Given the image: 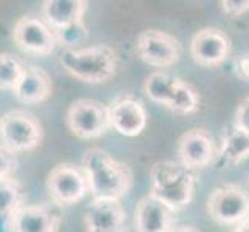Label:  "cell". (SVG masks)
<instances>
[{"label":"cell","mask_w":249,"mask_h":232,"mask_svg":"<svg viewBox=\"0 0 249 232\" xmlns=\"http://www.w3.org/2000/svg\"><path fill=\"white\" fill-rule=\"evenodd\" d=\"M81 167L93 200L119 201L133 184L132 169L104 149L91 147L85 150Z\"/></svg>","instance_id":"cell-1"},{"label":"cell","mask_w":249,"mask_h":232,"mask_svg":"<svg viewBox=\"0 0 249 232\" xmlns=\"http://www.w3.org/2000/svg\"><path fill=\"white\" fill-rule=\"evenodd\" d=\"M59 64L74 79L84 84L99 85L116 76L119 59L111 47L98 44L76 50H64L59 56Z\"/></svg>","instance_id":"cell-2"},{"label":"cell","mask_w":249,"mask_h":232,"mask_svg":"<svg viewBox=\"0 0 249 232\" xmlns=\"http://www.w3.org/2000/svg\"><path fill=\"white\" fill-rule=\"evenodd\" d=\"M150 195L178 212L191 204L195 192V175L179 161L161 160L150 169Z\"/></svg>","instance_id":"cell-3"},{"label":"cell","mask_w":249,"mask_h":232,"mask_svg":"<svg viewBox=\"0 0 249 232\" xmlns=\"http://www.w3.org/2000/svg\"><path fill=\"white\" fill-rule=\"evenodd\" d=\"M144 93L155 104L164 106L177 115L198 111L201 96L192 84L166 71H153L144 82Z\"/></svg>","instance_id":"cell-4"},{"label":"cell","mask_w":249,"mask_h":232,"mask_svg":"<svg viewBox=\"0 0 249 232\" xmlns=\"http://www.w3.org/2000/svg\"><path fill=\"white\" fill-rule=\"evenodd\" d=\"M44 140V127L27 110H10L0 118V144L11 153L37 149Z\"/></svg>","instance_id":"cell-5"},{"label":"cell","mask_w":249,"mask_h":232,"mask_svg":"<svg viewBox=\"0 0 249 232\" xmlns=\"http://www.w3.org/2000/svg\"><path fill=\"white\" fill-rule=\"evenodd\" d=\"M206 206L213 221L237 228L249 218V192L240 184H221L209 194Z\"/></svg>","instance_id":"cell-6"},{"label":"cell","mask_w":249,"mask_h":232,"mask_svg":"<svg viewBox=\"0 0 249 232\" xmlns=\"http://www.w3.org/2000/svg\"><path fill=\"white\" fill-rule=\"evenodd\" d=\"M65 123L70 133L79 140H96L110 128L108 111L94 99H78L68 107Z\"/></svg>","instance_id":"cell-7"},{"label":"cell","mask_w":249,"mask_h":232,"mask_svg":"<svg viewBox=\"0 0 249 232\" xmlns=\"http://www.w3.org/2000/svg\"><path fill=\"white\" fill-rule=\"evenodd\" d=\"M47 192L57 206L79 203L89 194V183L82 167L71 162H59L47 177Z\"/></svg>","instance_id":"cell-8"},{"label":"cell","mask_w":249,"mask_h":232,"mask_svg":"<svg viewBox=\"0 0 249 232\" xmlns=\"http://www.w3.org/2000/svg\"><path fill=\"white\" fill-rule=\"evenodd\" d=\"M13 40L16 47L27 54L45 57L57 47L54 31L44 17L27 14L22 16L13 27Z\"/></svg>","instance_id":"cell-9"},{"label":"cell","mask_w":249,"mask_h":232,"mask_svg":"<svg viewBox=\"0 0 249 232\" xmlns=\"http://www.w3.org/2000/svg\"><path fill=\"white\" fill-rule=\"evenodd\" d=\"M136 54L141 61L153 68H169L181 57V44L172 34L161 30H145L135 44Z\"/></svg>","instance_id":"cell-10"},{"label":"cell","mask_w":249,"mask_h":232,"mask_svg":"<svg viewBox=\"0 0 249 232\" xmlns=\"http://www.w3.org/2000/svg\"><path fill=\"white\" fill-rule=\"evenodd\" d=\"M232 50L228 34L215 27H206L196 31L191 39V56L194 62L204 68H215L225 64Z\"/></svg>","instance_id":"cell-11"},{"label":"cell","mask_w":249,"mask_h":232,"mask_svg":"<svg viewBox=\"0 0 249 232\" xmlns=\"http://www.w3.org/2000/svg\"><path fill=\"white\" fill-rule=\"evenodd\" d=\"M178 160L189 170L208 167L215 158L213 136L206 128L195 127L183 133L178 140Z\"/></svg>","instance_id":"cell-12"},{"label":"cell","mask_w":249,"mask_h":232,"mask_svg":"<svg viewBox=\"0 0 249 232\" xmlns=\"http://www.w3.org/2000/svg\"><path fill=\"white\" fill-rule=\"evenodd\" d=\"M110 128L127 138L140 136L147 127V111L135 98H119L107 107Z\"/></svg>","instance_id":"cell-13"},{"label":"cell","mask_w":249,"mask_h":232,"mask_svg":"<svg viewBox=\"0 0 249 232\" xmlns=\"http://www.w3.org/2000/svg\"><path fill=\"white\" fill-rule=\"evenodd\" d=\"M62 225L61 206L53 201L25 204L14 221V232H59Z\"/></svg>","instance_id":"cell-14"},{"label":"cell","mask_w":249,"mask_h":232,"mask_svg":"<svg viewBox=\"0 0 249 232\" xmlns=\"http://www.w3.org/2000/svg\"><path fill=\"white\" fill-rule=\"evenodd\" d=\"M53 93V81L44 68L27 65L20 81L13 90V96L23 106H37L45 102Z\"/></svg>","instance_id":"cell-15"},{"label":"cell","mask_w":249,"mask_h":232,"mask_svg":"<svg viewBox=\"0 0 249 232\" xmlns=\"http://www.w3.org/2000/svg\"><path fill=\"white\" fill-rule=\"evenodd\" d=\"M84 226L87 232H123L125 211L119 201L93 200L84 212Z\"/></svg>","instance_id":"cell-16"},{"label":"cell","mask_w":249,"mask_h":232,"mask_svg":"<svg viewBox=\"0 0 249 232\" xmlns=\"http://www.w3.org/2000/svg\"><path fill=\"white\" fill-rule=\"evenodd\" d=\"M174 212L167 206L149 194L136 204L135 228L136 232H172L174 231Z\"/></svg>","instance_id":"cell-17"},{"label":"cell","mask_w":249,"mask_h":232,"mask_svg":"<svg viewBox=\"0 0 249 232\" xmlns=\"http://www.w3.org/2000/svg\"><path fill=\"white\" fill-rule=\"evenodd\" d=\"M25 206V187L14 177L0 179V232H14V221Z\"/></svg>","instance_id":"cell-18"},{"label":"cell","mask_w":249,"mask_h":232,"mask_svg":"<svg viewBox=\"0 0 249 232\" xmlns=\"http://www.w3.org/2000/svg\"><path fill=\"white\" fill-rule=\"evenodd\" d=\"M85 11H87V2L84 0H45L42 2V17L53 30L82 22Z\"/></svg>","instance_id":"cell-19"},{"label":"cell","mask_w":249,"mask_h":232,"mask_svg":"<svg viewBox=\"0 0 249 232\" xmlns=\"http://www.w3.org/2000/svg\"><path fill=\"white\" fill-rule=\"evenodd\" d=\"M249 157V135L232 127L225 135L218 152V158L226 166L240 164Z\"/></svg>","instance_id":"cell-20"},{"label":"cell","mask_w":249,"mask_h":232,"mask_svg":"<svg viewBox=\"0 0 249 232\" xmlns=\"http://www.w3.org/2000/svg\"><path fill=\"white\" fill-rule=\"evenodd\" d=\"M25 65L11 53H0V90L13 91L25 71Z\"/></svg>","instance_id":"cell-21"},{"label":"cell","mask_w":249,"mask_h":232,"mask_svg":"<svg viewBox=\"0 0 249 232\" xmlns=\"http://www.w3.org/2000/svg\"><path fill=\"white\" fill-rule=\"evenodd\" d=\"M53 31H54V37H56L57 45L65 47V50L81 48V45L89 39V30L85 27L84 20L78 22V23H73L70 27L53 30Z\"/></svg>","instance_id":"cell-22"},{"label":"cell","mask_w":249,"mask_h":232,"mask_svg":"<svg viewBox=\"0 0 249 232\" xmlns=\"http://www.w3.org/2000/svg\"><path fill=\"white\" fill-rule=\"evenodd\" d=\"M17 162L16 155L11 153L10 150H6L2 144H0V179L13 177L14 172L17 170Z\"/></svg>","instance_id":"cell-23"},{"label":"cell","mask_w":249,"mask_h":232,"mask_svg":"<svg viewBox=\"0 0 249 232\" xmlns=\"http://www.w3.org/2000/svg\"><path fill=\"white\" fill-rule=\"evenodd\" d=\"M234 127L249 135V94L245 96L237 106L234 116Z\"/></svg>","instance_id":"cell-24"},{"label":"cell","mask_w":249,"mask_h":232,"mask_svg":"<svg viewBox=\"0 0 249 232\" xmlns=\"http://www.w3.org/2000/svg\"><path fill=\"white\" fill-rule=\"evenodd\" d=\"M221 11L229 17H238L249 11V0H221Z\"/></svg>","instance_id":"cell-25"},{"label":"cell","mask_w":249,"mask_h":232,"mask_svg":"<svg viewBox=\"0 0 249 232\" xmlns=\"http://www.w3.org/2000/svg\"><path fill=\"white\" fill-rule=\"evenodd\" d=\"M238 71L245 77V79H249V53H246L238 61Z\"/></svg>","instance_id":"cell-26"},{"label":"cell","mask_w":249,"mask_h":232,"mask_svg":"<svg viewBox=\"0 0 249 232\" xmlns=\"http://www.w3.org/2000/svg\"><path fill=\"white\" fill-rule=\"evenodd\" d=\"M172 232H201V231L191 225H179V226H175Z\"/></svg>","instance_id":"cell-27"},{"label":"cell","mask_w":249,"mask_h":232,"mask_svg":"<svg viewBox=\"0 0 249 232\" xmlns=\"http://www.w3.org/2000/svg\"><path fill=\"white\" fill-rule=\"evenodd\" d=\"M234 232H249V218L246 221H243L242 225H238Z\"/></svg>","instance_id":"cell-28"}]
</instances>
